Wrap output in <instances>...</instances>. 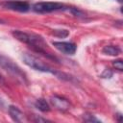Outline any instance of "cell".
<instances>
[{
	"label": "cell",
	"instance_id": "cell-7",
	"mask_svg": "<svg viewBox=\"0 0 123 123\" xmlns=\"http://www.w3.org/2000/svg\"><path fill=\"white\" fill-rule=\"evenodd\" d=\"M51 104L60 111H67L70 107V103L67 101V99L59 96V95H53L50 98Z\"/></svg>",
	"mask_w": 123,
	"mask_h": 123
},
{
	"label": "cell",
	"instance_id": "cell-3",
	"mask_svg": "<svg viewBox=\"0 0 123 123\" xmlns=\"http://www.w3.org/2000/svg\"><path fill=\"white\" fill-rule=\"evenodd\" d=\"M0 67L4 69L5 71H7L8 73H10L14 78H16L18 81L22 82L23 84L27 82L26 75L22 71V69L15 62H13L11 59H9L8 57L2 54H0Z\"/></svg>",
	"mask_w": 123,
	"mask_h": 123
},
{
	"label": "cell",
	"instance_id": "cell-11",
	"mask_svg": "<svg viewBox=\"0 0 123 123\" xmlns=\"http://www.w3.org/2000/svg\"><path fill=\"white\" fill-rule=\"evenodd\" d=\"M68 31L67 30H56L55 35L58 36L59 37H66L68 36Z\"/></svg>",
	"mask_w": 123,
	"mask_h": 123
},
{
	"label": "cell",
	"instance_id": "cell-12",
	"mask_svg": "<svg viewBox=\"0 0 123 123\" xmlns=\"http://www.w3.org/2000/svg\"><path fill=\"white\" fill-rule=\"evenodd\" d=\"M113 65L115 66L116 69H118V70H120V71L123 69V63H122V61H121V60L114 61V62H113Z\"/></svg>",
	"mask_w": 123,
	"mask_h": 123
},
{
	"label": "cell",
	"instance_id": "cell-14",
	"mask_svg": "<svg viewBox=\"0 0 123 123\" xmlns=\"http://www.w3.org/2000/svg\"><path fill=\"white\" fill-rule=\"evenodd\" d=\"M36 122H45V121H49V120H47V119H45V118H40V117H37V118H35L34 119Z\"/></svg>",
	"mask_w": 123,
	"mask_h": 123
},
{
	"label": "cell",
	"instance_id": "cell-1",
	"mask_svg": "<svg viewBox=\"0 0 123 123\" xmlns=\"http://www.w3.org/2000/svg\"><path fill=\"white\" fill-rule=\"evenodd\" d=\"M12 34L14 38L29 45L35 52L39 53L44 57L51 59L53 61H58V59L55 56H53L50 52L47 51V44L45 43V41L40 36L36 35L34 33H28L20 30H13Z\"/></svg>",
	"mask_w": 123,
	"mask_h": 123
},
{
	"label": "cell",
	"instance_id": "cell-6",
	"mask_svg": "<svg viewBox=\"0 0 123 123\" xmlns=\"http://www.w3.org/2000/svg\"><path fill=\"white\" fill-rule=\"evenodd\" d=\"M3 6L8 10L20 12H25L30 9V5L24 1H9V2H6Z\"/></svg>",
	"mask_w": 123,
	"mask_h": 123
},
{
	"label": "cell",
	"instance_id": "cell-2",
	"mask_svg": "<svg viewBox=\"0 0 123 123\" xmlns=\"http://www.w3.org/2000/svg\"><path fill=\"white\" fill-rule=\"evenodd\" d=\"M22 60H23V62L28 65L29 67L35 69V70H37V71H41V72H45V73H50V74H53L55 75L56 77H58L59 79H62V80H65V81H69V82H72L73 81V77H71L70 75L68 74H65L63 72H61L59 70H56L55 68L51 67L49 64L41 62L40 60H38L37 57L31 55V54H28V53H23L22 55Z\"/></svg>",
	"mask_w": 123,
	"mask_h": 123
},
{
	"label": "cell",
	"instance_id": "cell-10",
	"mask_svg": "<svg viewBox=\"0 0 123 123\" xmlns=\"http://www.w3.org/2000/svg\"><path fill=\"white\" fill-rule=\"evenodd\" d=\"M102 52L106 55L109 56H118L120 53V49L117 46H113V45H107L103 48Z\"/></svg>",
	"mask_w": 123,
	"mask_h": 123
},
{
	"label": "cell",
	"instance_id": "cell-16",
	"mask_svg": "<svg viewBox=\"0 0 123 123\" xmlns=\"http://www.w3.org/2000/svg\"><path fill=\"white\" fill-rule=\"evenodd\" d=\"M4 108V102H3V100L0 98V109H3Z\"/></svg>",
	"mask_w": 123,
	"mask_h": 123
},
{
	"label": "cell",
	"instance_id": "cell-9",
	"mask_svg": "<svg viewBox=\"0 0 123 123\" xmlns=\"http://www.w3.org/2000/svg\"><path fill=\"white\" fill-rule=\"evenodd\" d=\"M35 107L38 110V111H42V112H46V111H50V106H49V104L46 102V100H44L43 98H39V99H37L36 102H35Z\"/></svg>",
	"mask_w": 123,
	"mask_h": 123
},
{
	"label": "cell",
	"instance_id": "cell-15",
	"mask_svg": "<svg viewBox=\"0 0 123 123\" xmlns=\"http://www.w3.org/2000/svg\"><path fill=\"white\" fill-rule=\"evenodd\" d=\"M3 84H5V79H4V77L0 74V85H3Z\"/></svg>",
	"mask_w": 123,
	"mask_h": 123
},
{
	"label": "cell",
	"instance_id": "cell-13",
	"mask_svg": "<svg viewBox=\"0 0 123 123\" xmlns=\"http://www.w3.org/2000/svg\"><path fill=\"white\" fill-rule=\"evenodd\" d=\"M88 116V118H86V117H84V120L85 121H87V122H92V121H96V122H98L99 120L97 119V118H95L93 115H87Z\"/></svg>",
	"mask_w": 123,
	"mask_h": 123
},
{
	"label": "cell",
	"instance_id": "cell-4",
	"mask_svg": "<svg viewBox=\"0 0 123 123\" xmlns=\"http://www.w3.org/2000/svg\"><path fill=\"white\" fill-rule=\"evenodd\" d=\"M63 4L59 2H37L33 6V11L38 13H49L56 11L66 10Z\"/></svg>",
	"mask_w": 123,
	"mask_h": 123
},
{
	"label": "cell",
	"instance_id": "cell-5",
	"mask_svg": "<svg viewBox=\"0 0 123 123\" xmlns=\"http://www.w3.org/2000/svg\"><path fill=\"white\" fill-rule=\"evenodd\" d=\"M53 46L58 49L60 52L66 54V55H73L75 54L77 50L76 44L73 42H68V41H54Z\"/></svg>",
	"mask_w": 123,
	"mask_h": 123
},
{
	"label": "cell",
	"instance_id": "cell-8",
	"mask_svg": "<svg viewBox=\"0 0 123 123\" xmlns=\"http://www.w3.org/2000/svg\"><path fill=\"white\" fill-rule=\"evenodd\" d=\"M8 111H9V114H10L11 118L13 121H15V122H24V121H26L24 113L17 107L11 105L8 109Z\"/></svg>",
	"mask_w": 123,
	"mask_h": 123
}]
</instances>
